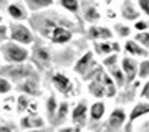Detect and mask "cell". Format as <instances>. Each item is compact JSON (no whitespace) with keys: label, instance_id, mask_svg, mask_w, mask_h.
Instances as JSON below:
<instances>
[{"label":"cell","instance_id":"cell-33","mask_svg":"<svg viewBox=\"0 0 149 132\" xmlns=\"http://www.w3.org/2000/svg\"><path fill=\"white\" fill-rule=\"evenodd\" d=\"M138 7L144 15L149 17V0H138Z\"/></svg>","mask_w":149,"mask_h":132},{"label":"cell","instance_id":"cell-22","mask_svg":"<svg viewBox=\"0 0 149 132\" xmlns=\"http://www.w3.org/2000/svg\"><path fill=\"white\" fill-rule=\"evenodd\" d=\"M101 79H103V84H104V89H106V96L108 97H114V96H116L118 86H116V83L113 81V78L106 73V71H103Z\"/></svg>","mask_w":149,"mask_h":132},{"label":"cell","instance_id":"cell-25","mask_svg":"<svg viewBox=\"0 0 149 132\" xmlns=\"http://www.w3.org/2000/svg\"><path fill=\"white\" fill-rule=\"evenodd\" d=\"M45 106H47V116H48V119H52V121H53L55 114H56V109H58V101H56V97L52 94L47 99V104H45Z\"/></svg>","mask_w":149,"mask_h":132},{"label":"cell","instance_id":"cell-17","mask_svg":"<svg viewBox=\"0 0 149 132\" xmlns=\"http://www.w3.org/2000/svg\"><path fill=\"white\" fill-rule=\"evenodd\" d=\"M124 50H126V53H128L129 56H141V58H146L149 55L148 50L143 48L141 45H138L134 40H128V41L124 43Z\"/></svg>","mask_w":149,"mask_h":132},{"label":"cell","instance_id":"cell-19","mask_svg":"<svg viewBox=\"0 0 149 132\" xmlns=\"http://www.w3.org/2000/svg\"><path fill=\"white\" fill-rule=\"evenodd\" d=\"M23 3L28 12H42L45 8H50L55 3V0H23Z\"/></svg>","mask_w":149,"mask_h":132},{"label":"cell","instance_id":"cell-10","mask_svg":"<svg viewBox=\"0 0 149 132\" xmlns=\"http://www.w3.org/2000/svg\"><path fill=\"white\" fill-rule=\"evenodd\" d=\"M17 88L22 91V94L25 96H40L42 94V91H40V83H38V79L35 76H30V78L23 79L22 83L17 84Z\"/></svg>","mask_w":149,"mask_h":132},{"label":"cell","instance_id":"cell-21","mask_svg":"<svg viewBox=\"0 0 149 132\" xmlns=\"http://www.w3.org/2000/svg\"><path fill=\"white\" fill-rule=\"evenodd\" d=\"M144 114H149V104H148V102H139V104H136L133 107L131 114H129V126H131L136 119L143 117Z\"/></svg>","mask_w":149,"mask_h":132},{"label":"cell","instance_id":"cell-31","mask_svg":"<svg viewBox=\"0 0 149 132\" xmlns=\"http://www.w3.org/2000/svg\"><path fill=\"white\" fill-rule=\"evenodd\" d=\"M12 88H13V86H12L10 81L0 74V94H8L12 91Z\"/></svg>","mask_w":149,"mask_h":132},{"label":"cell","instance_id":"cell-27","mask_svg":"<svg viewBox=\"0 0 149 132\" xmlns=\"http://www.w3.org/2000/svg\"><path fill=\"white\" fill-rule=\"evenodd\" d=\"M30 106H32V101L30 97L25 94H20L18 96V99H17V111L18 112H25L30 109Z\"/></svg>","mask_w":149,"mask_h":132},{"label":"cell","instance_id":"cell-20","mask_svg":"<svg viewBox=\"0 0 149 132\" xmlns=\"http://www.w3.org/2000/svg\"><path fill=\"white\" fill-rule=\"evenodd\" d=\"M106 73L113 78V81L116 83L118 88H123V86H124L126 79H124V74H123L121 66H119V64H114V66H109V68H106Z\"/></svg>","mask_w":149,"mask_h":132},{"label":"cell","instance_id":"cell-28","mask_svg":"<svg viewBox=\"0 0 149 132\" xmlns=\"http://www.w3.org/2000/svg\"><path fill=\"white\" fill-rule=\"evenodd\" d=\"M134 41L138 43V45H141L143 48L149 50V30H146V32H138V35L134 37Z\"/></svg>","mask_w":149,"mask_h":132},{"label":"cell","instance_id":"cell-2","mask_svg":"<svg viewBox=\"0 0 149 132\" xmlns=\"http://www.w3.org/2000/svg\"><path fill=\"white\" fill-rule=\"evenodd\" d=\"M42 25L45 26V28L40 30L42 35L48 37L53 43H56V45H65V43H68L70 40H71V37H73V33L70 32L66 26L60 25V23H56V21H53V20L45 18V20L42 21Z\"/></svg>","mask_w":149,"mask_h":132},{"label":"cell","instance_id":"cell-42","mask_svg":"<svg viewBox=\"0 0 149 132\" xmlns=\"http://www.w3.org/2000/svg\"><path fill=\"white\" fill-rule=\"evenodd\" d=\"M80 2H81V0H80Z\"/></svg>","mask_w":149,"mask_h":132},{"label":"cell","instance_id":"cell-8","mask_svg":"<svg viewBox=\"0 0 149 132\" xmlns=\"http://www.w3.org/2000/svg\"><path fill=\"white\" fill-rule=\"evenodd\" d=\"M119 66H121V71L124 74L126 83H133L134 78L138 76V61L133 56H124L119 61Z\"/></svg>","mask_w":149,"mask_h":132},{"label":"cell","instance_id":"cell-3","mask_svg":"<svg viewBox=\"0 0 149 132\" xmlns=\"http://www.w3.org/2000/svg\"><path fill=\"white\" fill-rule=\"evenodd\" d=\"M0 74L13 83H22L23 79L35 76V66L30 63H20V64H3L0 68Z\"/></svg>","mask_w":149,"mask_h":132},{"label":"cell","instance_id":"cell-41","mask_svg":"<svg viewBox=\"0 0 149 132\" xmlns=\"http://www.w3.org/2000/svg\"><path fill=\"white\" fill-rule=\"evenodd\" d=\"M0 68H2V56H0Z\"/></svg>","mask_w":149,"mask_h":132},{"label":"cell","instance_id":"cell-13","mask_svg":"<svg viewBox=\"0 0 149 132\" xmlns=\"http://www.w3.org/2000/svg\"><path fill=\"white\" fill-rule=\"evenodd\" d=\"M95 51L100 56H109L113 53L119 51V45L116 41H95Z\"/></svg>","mask_w":149,"mask_h":132},{"label":"cell","instance_id":"cell-6","mask_svg":"<svg viewBox=\"0 0 149 132\" xmlns=\"http://www.w3.org/2000/svg\"><path fill=\"white\" fill-rule=\"evenodd\" d=\"M86 119H88V106H86V101H80L76 102L71 111V122H73V127H78V129H83L86 126Z\"/></svg>","mask_w":149,"mask_h":132},{"label":"cell","instance_id":"cell-16","mask_svg":"<svg viewBox=\"0 0 149 132\" xmlns=\"http://www.w3.org/2000/svg\"><path fill=\"white\" fill-rule=\"evenodd\" d=\"M124 122H126V112L118 107V109H114V111L109 114L108 127H111V129H119L121 126H124Z\"/></svg>","mask_w":149,"mask_h":132},{"label":"cell","instance_id":"cell-12","mask_svg":"<svg viewBox=\"0 0 149 132\" xmlns=\"http://www.w3.org/2000/svg\"><path fill=\"white\" fill-rule=\"evenodd\" d=\"M20 127L23 131H32V129H43L45 127V119H42L37 114H28L20 119Z\"/></svg>","mask_w":149,"mask_h":132},{"label":"cell","instance_id":"cell-14","mask_svg":"<svg viewBox=\"0 0 149 132\" xmlns=\"http://www.w3.org/2000/svg\"><path fill=\"white\" fill-rule=\"evenodd\" d=\"M121 17L124 20H129V21H138L139 20V12H138V8L131 3V0H124V2H123Z\"/></svg>","mask_w":149,"mask_h":132},{"label":"cell","instance_id":"cell-39","mask_svg":"<svg viewBox=\"0 0 149 132\" xmlns=\"http://www.w3.org/2000/svg\"><path fill=\"white\" fill-rule=\"evenodd\" d=\"M23 132H45L43 129H32V131H23Z\"/></svg>","mask_w":149,"mask_h":132},{"label":"cell","instance_id":"cell-5","mask_svg":"<svg viewBox=\"0 0 149 132\" xmlns=\"http://www.w3.org/2000/svg\"><path fill=\"white\" fill-rule=\"evenodd\" d=\"M52 84L55 86V89L58 91L60 94L63 96H71L73 94V81L66 76L65 73H60V71H56V73L52 74Z\"/></svg>","mask_w":149,"mask_h":132},{"label":"cell","instance_id":"cell-26","mask_svg":"<svg viewBox=\"0 0 149 132\" xmlns=\"http://www.w3.org/2000/svg\"><path fill=\"white\" fill-rule=\"evenodd\" d=\"M83 18H85L86 21H90V23H95V21L100 20V12H98V8H95V7H86L85 13H83Z\"/></svg>","mask_w":149,"mask_h":132},{"label":"cell","instance_id":"cell-37","mask_svg":"<svg viewBox=\"0 0 149 132\" xmlns=\"http://www.w3.org/2000/svg\"><path fill=\"white\" fill-rule=\"evenodd\" d=\"M58 132H81V129H78V127H73V126H70V127H63V129H60Z\"/></svg>","mask_w":149,"mask_h":132},{"label":"cell","instance_id":"cell-18","mask_svg":"<svg viewBox=\"0 0 149 132\" xmlns=\"http://www.w3.org/2000/svg\"><path fill=\"white\" fill-rule=\"evenodd\" d=\"M104 112H106V104L103 101H96L90 106V117L93 122H100L104 117Z\"/></svg>","mask_w":149,"mask_h":132},{"label":"cell","instance_id":"cell-4","mask_svg":"<svg viewBox=\"0 0 149 132\" xmlns=\"http://www.w3.org/2000/svg\"><path fill=\"white\" fill-rule=\"evenodd\" d=\"M8 40L13 43H18L22 46H28V45H32L35 41L33 40V32L23 21L8 23Z\"/></svg>","mask_w":149,"mask_h":132},{"label":"cell","instance_id":"cell-30","mask_svg":"<svg viewBox=\"0 0 149 132\" xmlns=\"http://www.w3.org/2000/svg\"><path fill=\"white\" fill-rule=\"evenodd\" d=\"M114 32L119 38H128L131 35V26L128 25H123V23H116L114 25Z\"/></svg>","mask_w":149,"mask_h":132},{"label":"cell","instance_id":"cell-1","mask_svg":"<svg viewBox=\"0 0 149 132\" xmlns=\"http://www.w3.org/2000/svg\"><path fill=\"white\" fill-rule=\"evenodd\" d=\"M0 56L5 64H20V63H28L30 59V50L27 46H22L18 43L13 41H5L0 45Z\"/></svg>","mask_w":149,"mask_h":132},{"label":"cell","instance_id":"cell-15","mask_svg":"<svg viewBox=\"0 0 149 132\" xmlns=\"http://www.w3.org/2000/svg\"><path fill=\"white\" fill-rule=\"evenodd\" d=\"M30 56H33V59H35L37 63H42V64H48L50 59H52L50 50L42 46V45H37V46L33 48V51L30 53Z\"/></svg>","mask_w":149,"mask_h":132},{"label":"cell","instance_id":"cell-24","mask_svg":"<svg viewBox=\"0 0 149 132\" xmlns=\"http://www.w3.org/2000/svg\"><path fill=\"white\" fill-rule=\"evenodd\" d=\"M58 3L73 15H78V12H80V0H58Z\"/></svg>","mask_w":149,"mask_h":132},{"label":"cell","instance_id":"cell-40","mask_svg":"<svg viewBox=\"0 0 149 132\" xmlns=\"http://www.w3.org/2000/svg\"><path fill=\"white\" fill-rule=\"evenodd\" d=\"M0 23H3V17L0 15Z\"/></svg>","mask_w":149,"mask_h":132},{"label":"cell","instance_id":"cell-23","mask_svg":"<svg viewBox=\"0 0 149 132\" xmlns=\"http://www.w3.org/2000/svg\"><path fill=\"white\" fill-rule=\"evenodd\" d=\"M68 112H70L68 102H66V101H63V102H58V109H56V114H55L53 122H55V124H61V122L66 119Z\"/></svg>","mask_w":149,"mask_h":132},{"label":"cell","instance_id":"cell-11","mask_svg":"<svg viewBox=\"0 0 149 132\" xmlns=\"http://www.w3.org/2000/svg\"><path fill=\"white\" fill-rule=\"evenodd\" d=\"M88 35L95 41H109L113 38L111 30L108 26H101V25H91L90 30H88Z\"/></svg>","mask_w":149,"mask_h":132},{"label":"cell","instance_id":"cell-36","mask_svg":"<svg viewBox=\"0 0 149 132\" xmlns=\"http://www.w3.org/2000/svg\"><path fill=\"white\" fill-rule=\"evenodd\" d=\"M17 129L12 124H3V126H0V132H15Z\"/></svg>","mask_w":149,"mask_h":132},{"label":"cell","instance_id":"cell-34","mask_svg":"<svg viewBox=\"0 0 149 132\" xmlns=\"http://www.w3.org/2000/svg\"><path fill=\"white\" fill-rule=\"evenodd\" d=\"M134 28H136V32H146L149 28V23H146V21H143V20H138L134 23Z\"/></svg>","mask_w":149,"mask_h":132},{"label":"cell","instance_id":"cell-32","mask_svg":"<svg viewBox=\"0 0 149 132\" xmlns=\"http://www.w3.org/2000/svg\"><path fill=\"white\" fill-rule=\"evenodd\" d=\"M8 41V25L7 23H0V45Z\"/></svg>","mask_w":149,"mask_h":132},{"label":"cell","instance_id":"cell-35","mask_svg":"<svg viewBox=\"0 0 149 132\" xmlns=\"http://www.w3.org/2000/svg\"><path fill=\"white\" fill-rule=\"evenodd\" d=\"M141 96H143L144 99H148V101H149V79L146 81V84H144L143 91H141Z\"/></svg>","mask_w":149,"mask_h":132},{"label":"cell","instance_id":"cell-29","mask_svg":"<svg viewBox=\"0 0 149 132\" xmlns=\"http://www.w3.org/2000/svg\"><path fill=\"white\" fill-rule=\"evenodd\" d=\"M138 78L139 79L149 78V59H143L141 63H138Z\"/></svg>","mask_w":149,"mask_h":132},{"label":"cell","instance_id":"cell-9","mask_svg":"<svg viewBox=\"0 0 149 132\" xmlns=\"http://www.w3.org/2000/svg\"><path fill=\"white\" fill-rule=\"evenodd\" d=\"M7 13L13 21H25L28 18V8L23 2H10L7 5Z\"/></svg>","mask_w":149,"mask_h":132},{"label":"cell","instance_id":"cell-38","mask_svg":"<svg viewBox=\"0 0 149 132\" xmlns=\"http://www.w3.org/2000/svg\"><path fill=\"white\" fill-rule=\"evenodd\" d=\"M8 5V0H0V7H7Z\"/></svg>","mask_w":149,"mask_h":132},{"label":"cell","instance_id":"cell-7","mask_svg":"<svg viewBox=\"0 0 149 132\" xmlns=\"http://www.w3.org/2000/svg\"><path fill=\"white\" fill-rule=\"evenodd\" d=\"M95 68H96L95 55H93V51H86L85 55L76 61V64H74V73L81 74V76L85 78L86 74L90 73V71H93Z\"/></svg>","mask_w":149,"mask_h":132}]
</instances>
